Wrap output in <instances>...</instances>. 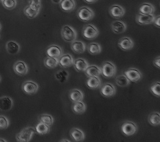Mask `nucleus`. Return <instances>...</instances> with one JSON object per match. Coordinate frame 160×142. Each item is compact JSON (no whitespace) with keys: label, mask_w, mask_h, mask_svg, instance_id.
I'll use <instances>...</instances> for the list:
<instances>
[{"label":"nucleus","mask_w":160,"mask_h":142,"mask_svg":"<svg viewBox=\"0 0 160 142\" xmlns=\"http://www.w3.org/2000/svg\"><path fill=\"white\" fill-rule=\"evenodd\" d=\"M61 35L63 39L68 42H72L77 38V32L69 25H65L62 28Z\"/></svg>","instance_id":"obj_1"},{"label":"nucleus","mask_w":160,"mask_h":142,"mask_svg":"<svg viewBox=\"0 0 160 142\" xmlns=\"http://www.w3.org/2000/svg\"><path fill=\"white\" fill-rule=\"evenodd\" d=\"M37 133L35 128L32 127H26L16 135V140L19 142H28L32 140L33 135Z\"/></svg>","instance_id":"obj_2"},{"label":"nucleus","mask_w":160,"mask_h":142,"mask_svg":"<svg viewBox=\"0 0 160 142\" xmlns=\"http://www.w3.org/2000/svg\"><path fill=\"white\" fill-rule=\"evenodd\" d=\"M101 74L105 77L110 78L114 76L117 72V68L115 64L112 61H105L101 67Z\"/></svg>","instance_id":"obj_3"},{"label":"nucleus","mask_w":160,"mask_h":142,"mask_svg":"<svg viewBox=\"0 0 160 142\" xmlns=\"http://www.w3.org/2000/svg\"><path fill=\"white\" fill-rule=\"evenodd\" d=\"M78 18L83 21H89L94 17V12L91 8L87 7H82L77 12Z\"/></svg>","instance_id":"obj_4"},{"label":"nucleus","mask_w":160,"mask_h":142,"mask_svg":"<svg viewBox=\"0 0 160 142\" xmlns=\"http://www.w3.org/2000/svg\"><path fill=\"white\" fill-rule=\"evenodd\" d=\"M99 30L94 25L88 24L83 28L82 33L83 37L88 40H92L97 38L99 35Z\"/></svg>","instance_id":"obj_5"},{"label":"nucleus","mask_w":160,"mask_h":142,"mask_svg":"<svg viewBox=\"0 0 160 142\" xmlns=\"http://www.w3.org/2000/svg\"><path fill=\"white\" fill-rule=\"evenodd\" d=\"M138 130V127L135 123L131 121H126L121 126V131L127 136L135 135Z\"/></svg>","instance_id":"obj_6"},{"label":"nucleus","mask_w":160,"mask_h":142,"mask_svg":"<svg viewBox=\"0 0 160 142\" xmlns=\"http://www.w3.org/2000/svg\"><path fill=\"white\" fill-rule=\"evenodd\" d=\"M124 74L126 76L131 82H138L142 77V74L140 71L135 68H130L128 69L124 72Z\"/></svg>","instance_id":"obj_7"},{"label":"nucleus","mask_w":160,"mask_h":142,"mask_svg":"<svg viewBox=\"0 0 160 142\" xmlns=\"http://www.w3.org/2000/svg\"><path fill=\"white\" fill-rule=\"evenodd\" d=\"M22 88L23 91L26 94L34 95L38 91V85L35 82H33L32 81H25L22 84Z\"/></svg>","instance_id":"obj_8"},{"label":"nucleus","mask_w":160,"mask_h":142,"mask_svg":"<svg viewBox=\"0 0 160 142\" xmlns=\"http://www.w3.org/2000/svg\"><path fill=\"white\" fill-rule=\"evenodd\" d=\"M116 94V88L112 83H105L101 88V94L105 97H110Z\"/></svg>","instance_id":"obj_9"},{"label":"nucleus","mask_w":160,"mask_h":142,"mask_svg":"<svg viewBox=\"0 0 160 142\" xmlns=\"http://www.w3.org/2000/svg\"><path fill=\"white\" fill-rule=\"evenodd\" d=\"M46 55L49 57L59 58L63 55V51L62 48L58 46L51 45L47 49Z\"/></svg>","instance_id":"obj_10"},{"label":"nucleus","mask_w":160,"mask_h":142,"mask_svg":"<svg viewBox=\"0 0 160 142\" xmlns=\"http://www.w3.org/2000/svg\"><path fill=\"white\" fill-rule=\"evenodd\" d=\"M14 71L19 76H24L28 73V67L24 61L19 60L14 63Z\"/></svg>","instance_id":"obj_11"},{"label":"nucleus","mask_w":160,"mask_h":142,"mask_svg":"<svg viewBox=\"0 0 160 142\" xmlns=\"http://www.w3.org/2000/svg\"><path fill=\"white\" fill-rule=\"evenodd\" d=\"M110 14L115 19L121 18L125 14V9L119 5H114L112 6L109 10Z\"/></svg>","instance_id":"obj_12"},{"label":"nucleus","mask_w":160,"mask_h":142,"mask_svg":"<svg viewBox=\"0 0 160 142\" xmlns=\"http://www.w3.org/2000/svg\"><path fill=\"white\" fill-rule=\"evenodd\" d=\"M154 18L155 16L153 14L144 15L138 13L136 17V21L140 25H147L153 23Z\"/></svg>","instance_id":"obj_13"},{"label":"nucleus","mask_w":160,"mask_h":142,"mask_svg":"<svg viewBox=\"0 0 160 142\" xmlns=\"http://www.w3.org/2000/svg\"><path fill=\"white\" fill-rule=\"evenodd\" d=\"M74 63V59L69 54L62 55L58 58V64L63 68H68L71 67Z\"/></svg>","instance_id":"obj_14"},{"label":"nucleus","mask_w":160,"mask_h":142,"mask_svg":"<svg viewBox=\"0 0 160 142\" xmlns=\"http://www.w3.org/2000/svg\"><path fill=\"white\" fill-rule=\"evenodd\" d=\"M118 47L123 51H128L131 49L134 46V42L129 37H124L118 42Z\"/></svg>","instance_id":"obj_15"},{"label":"nucleus","mask_w":160,"mask_h":142,"mask_svg":"<svg viewBox=\"0 0 160 142\" xmlns=\"http://www.w3.org/2000/svg\"><path fill=\"white\" fill-rule=\"evenodd\" d=\"M13 106V100L8 96L0 97V110L7 111L12 109Z\"/></svg>","instance_id":"obj_16"},{"label":"nucleus","mask_w":160,"mask_h":142,"mask_svg":"<svg viewBox=\"0 0 160 142\" xmlns=\"http://www.w3.org/2000/svg\"><path fill=\"white\" fill-rule=\"evenodd\" d=\"M111 28L112 31L115 33H122L127 28L126 24L122 21H113L111 24Z\"/></svg>","instance_id":"obj_17"},{"label":"nucleus","mask_w":160,"mask_h":142,"mask_svg":"<svg viewBox=\"0 0 160 142\" xmlns=\"http://www.w3.org/2000/svg\"><path fill=\"white\" fill-rule=\"evenodd\" d=\"M154 10L155 8L153 5L149 3H144L140 6L138 8V13L144 15H151L154 14Z\"/></svg>","instance_id":"obj_18"},{"label":"nucleus","mask_w":160,"mask_h":142,"mask_svg":"<svg viewBox=\"0 0 160 142\" xmlns=\"http://www.w3.org/2000/svg\"><path fill=\"white\" fill-rule=\"evenodd\" d=\"M85 74L89 77H99L101 74V68L96 66H88L87 69L85 71Z\"/></svg>","instance_id":"obj_19"},{"label":"nucleus","mask_w":160,"mask_h":142,"mask_svg":"<svg viewBox=\"0 0 160 142\" xmlns=\"http://www.w3.org/2000/svg\"><path fill=\"white\" fill-rule=\"evenodd\" d=\"M60 6L62 10L64 12H70L74 10L76 7V3L74 0H62Z\"/></svg>","instance_id":"obj_20"},{"label":"nucleus","mask_w":160,"mask_h":142,"mask_svg":"<svg viewBox=\"0 0 160 142\" xmlns=\"http://www.w3.org/2000/svg\"><path fill=\"white\" fill-rule=\"evenodd\" d=\"M84 97L83 93L79 89H73L70 91L69 98L72 102L82 101Z\"/></svg>","instance_id":"obj_21"},{"label":"nucleus","mask_w":160,"mask_h":142,"mask_svg":"<svg viewBox=\"0 0 160 142\" xmlns=\"http://www.w3.org/2000/svg\"><path fill=\"white\" fill-rule=\"evenodd\" d=\"M71 49L74 53L78 54L83 53L86 50V45L82 41H74L71 42Z\"/></svg>","instance_id":"obj_22"},{"label":"nucleus","mask_w":160,"mask_h":142,"mask_svg":"<svg viewBox=\"0 0 160 142\" xmlns=\"http://www.w3.org/2000/svg\"><path fill=\"white\" fill-rule=\"evenodd\" d=\"M73 65L78 72H83L88 67V63L84 58H78L74 61Z\"/></svg>","instance_id":"obj_23"},{"label":"nucleus","mask_w":160,"mask_h":142,"mask_svg":"<svg viewBox=\"0 0 160 142\" xmlns=\"http://www.w3.org/2000/svg\"><path fill=\"white\" fill-rule=\"evenodd\" d=\"M6 49L9 54L16 55L20 51L21 47L15 41H8L6 44Z\"/></svg>","instance_id":"obj_24"},{"label":"nucleus","mask_w":160,"mask_h":142,"mask_svg":"<svg viewBox=\"0 0 160 142\" xmlns=\"http://www.w3.org/2000/svg\"><path fill=\"white\" fill-rule=\"evenodd\" d=\"M71 137L75 141H82L85 139L84 133L78 128H73L70 131Z\"/></svg>","instance_id":"obj_25"},{"label":"nucleus","mask_w":160,"mask_h":142,"mask_svg":"<svg viewBox=\"0 0 160 142\" xmlns=\"http://www.w3.org/2000/svg\"><path fill=\"white\" fill-rule=\"evenodd\" d=\"M87 85L90 89H97L101 85V81L99 77H89L87 81Z\"/></svg>","instance_id":"obj_26"},{"label":"nucleus","mask_w":160,"mask_h":142,"mask_svg":"<svg viewBox=\"0 0 160 142\" xmlns=\"http://www.w3.org/2000/svg\"><path fill=\"white\" fill-rule=\"evenodd\" d=\"M73 111L78 115L83 114L86 111V105L83 101L74 102L72 105Z\"/></svg>","instance_id":"obj_27"},{"label":"nucleus","mask_w":160,"mask_h":142,"mask_svg":"<svg viewBox=\"0 0 160 142\" xmlns=\"http://www.w3.org/2000/svg\"><path fill=\"white\" fill-rule=\"evenodd\" d=\"M40 10L38 9H35L32 7H31L30 5H28L24 9V14L27 16L30 19H33L36 17L38 14H39Z\"/></svg>","instance_id":"obj_28"},{"label":"nucleus","mask_w":160,"mask_h":142,"mask_svg":"<svg viewBox=\"0 0 160 142\" xmlns=\"http://www.w3.org/2000/svg\"><path fill=\"white\" fill-rule=\"evenodd\" d=\"M35 130H36V132L37 134L44 135H46L49 133L50 127L48 125L40 122V123H38L36 125Z\"/></svg>","instance_id":"obj_29"},{"label":"nucleus","mask_w":160,"mask_h":142,"mask_svg":"<svg viewBox=\"0 0 160 142\" xmlns=\"http://www.w3.org/2000/svg\"><path fill=\"white\" fill-rule=\"evenodd\" d=\"M115 82L118 86L121 87L127 86L131 83L129 80L128 78L124 74L117 76L115 79Z\"/></svg>","instance_id":"obj_30"},{"label":"nucleus","mask_w":160,"mask_h":142,"mask_svg":"<svg viewBox=\"0 0 160 142\" xmlns=\"http://www.w3.org/2000/svg\"><path fill=\"white\" fill-rule=\"evenodd\" d=\"M88 51L91 55H98L101 52V47L99 44L97 42L90 43L87 47Z\"/></svg>","instance_id":"obj_31"},{"label":"nucleus","mask_w":160,"mask_h":142,"mask_svg":"<svg viewBox=\"0 0 160 142\" xmlns=\"http://www.w3.org/2000/svg\"><path fill=\"white\" fill-rule=\"evenodd\" d=\"M58 65V58L47 57L44 60V66L49 69H55Z\"/></svg>","instance_id":"obj_32"},{"label":"nucleus","mask_w":160,"mask_h":142,"mask_svg":"<svg viewBox=\"0 0 160 142\" xmlns=\"http://www.w3.org/2000/svg\"><path fill=\"white\" fill-rule=\"evenodd\" d=\"M149 122L151 125L154 126L160 125V113L153 112L149 117Z\"/></svg>","instance_id":"obj_33"},{"label":"nucleus","mask_w":160,"mask_h":142,"mask_svg":"<svg viewBox=\"0 0 160 142\" xmlns=\"http://www.w3.org/2000/svg\"><path fill=\"white\" fill-rule=\"evenodd\" d=\"M69 76V72L65 70H60L55 74L56 79L62 83H63L68 81Z\"/></svg>","instance_id":"obj_34"},{"label":"nucleus","mask_w":160,"mask_h":142,"mask_svg":"<svg viewBox=\"0 0 160 142\" xmlns=\"http://www.w3.org/2000/svg\"><path fill=\"white\" fill-rule=\"evenodd\" d=\"M39 120L48 126H51L54 123V119L51 115L48 114H43L39 117Z\"/></svg>","instance_id":"obj_35"},{"label":"nucleus","mask_w":160,"mask_h":142,"mask_svg":"<svg viewBox=\"0 0 160 142\" xmlns=\"http://www.w3.org/2000/svg\"><path fill=\"white\" fill-rule=\"evenodd\" d=\"M2 3L3 6L8 10L14 9L16 7L17 5L16 0H3Z\"/></svg>","instance_id":"obj_36"},{"label":"nucleus","mask_w":160,"mask_h":142,"mask_svg":"<svg viewBox=\"0 0 160 142\" xmlns=\"http://www.w3.org/2000/svg\"><path fill=\"white\" fill-rule=\"evenodd\" d=\"M150 90L154 95L160 97V82L156 81L151 86Z\"/></svg>","instance_id":"obj_37"},{"label":"nucleus","mask_w":160,"mask_h":142,"mask_svg":"<svg viewBox=\"0 0 160 142\" xmlns=\"http://www.w3.org/2000/svg\"><path fill=\"white\" fill-rule=\"evenodd\" d=\"M10 125L8 119L5 116L0 115V130H6Z\"/></svg>","instance_id":"obj_38"},{"label":"nucleus","mask_w":160,"mask_h":142,"mask_svg":"<svg viewBox=\"0 0 160 142\" xmlns=\"http://www.w3.org/2000/svg\"><path fill=\"white\" fill-rule=\"evenodd\" d=\"M28 5L35 9L41 10L42 8L41 0H28Z\"/></svg>","instance_id":"obj_39"},{"label":"nucleus","mask_w":160,"mask_h":142,"mask_svg":"<svg viewBox=\"0 0 160 142\" xmlns=\"http://www.w3.org/2000/svg\"><path fill=\"white\" fill-rule=\"evenodd\" d=\"M153 64L154 66H156V67L160 69V56L156 57L154 61H153Z\"/></svg>","instance_id":"obj_40"},{"label":"nucleus","mask_w":160,"mask_h":142,"mask_svg":"<svg viewBox=\"0 0 160 142\" xmlns=\"http://www.w3.org/2000/svg\"><path fill=\"white\" fill-rule=\"evenodd\" d=\"M153 23L157 27L160 28V16L155 17Z\"/></svg>","instance_id":"obj_41"},{"label":"nucleus","mask_w":160,"mask_h":142,"mask_svg":"<svg viewBox=\"0 0 160 142\" xmlns=\"http://www.w3.org/2000/svg\"><path fill=\"white\" fill-rule=\"evenodd\" d=\"M84 1L88 3H94L96 2L98 0H84Z\"/></svg>","instance_id":"obj_42"},{"label":"nucleus","mask_w":160,"mask_h":142,"mask_svg":"<svg viewBox=\"0 0 160 142\" xmlns=\"http://www.w3.org/2000/svg\"><path fill=\"white\" fill-rule=\"evenodd\" d=\"M52 2L55 4H60L62 0H51Z\"/></svg>","instance_id":"obj_43"},{"label":"nucleus","mask_w":160,"mask_h":142,"mask_svg":"<svg viewBox=\"0 0 160 142\" xmlns=\"http://www.w3.org/2000/svg\"><path fill=\"white\" fill-rule=\"evenodd\" d=\"M7 141L3 138H0V142H7Z\"/></svg>","instance_id":"obj_44"},{"label":"nucleus","mask_w":160,"mask_h":142,"mask_svg":"<svg viewBox=\"0 0 160 142\" xmlns=\"http://www.w3.org/2000/svg\"><path fill=\"white\" fill-rule=\"evenodd\" d=\"M60 141H68V142H69L70 141H69V140H61Z\"/></svg>","instance_id":"obj_45"},{"label":"nucleus","mask_w":160,"mask_h":142,"mask_svg":"<svg viewBox=\"0 0 160 142\" xmlns=\"http://www.w3.org/2000/svg\"><path fill=\"white\" fill-rule=\"evenodd\" d=\"M2 30V25H1V24H0V31Z\"/></svg>","instance_id":"obj_46"},{"label":"nucleus","mask_w":160,"mask_h":142,"mask_svg":"<svg viewBox=\"0 0 160 142\" xmlns=\"http://www.w3.org/2000/svg\"><path fill=\"white\" fill-rule=\"evenodd\" d=\"M2 1H3V0H0V2H2Z\"/></svg>","instance_id":"obj_47"},{"label":"nucleus","mask_w":160,"mask_h":142,"mask_svg":"<svg viewBox=\"0 0 160 142\" xmlns=\"http://www.w3.org/2000/svg\"><path fill=\"white\" fill-rule=\"evenodd\" d=\"M0 81H1V77H0Z\"/></svg>","instance_id":"obj_48"}]
</instances>
